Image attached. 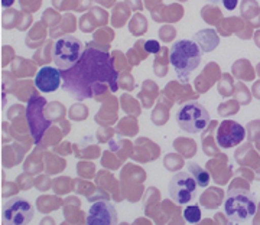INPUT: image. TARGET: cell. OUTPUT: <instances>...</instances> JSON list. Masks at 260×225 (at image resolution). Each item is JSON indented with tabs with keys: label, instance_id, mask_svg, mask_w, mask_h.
I'll use <instances>...</instances> for the list:
<instances>
[{
	"label": "cell",
	"instance_id": "obj_11",
	"mask_svg": "<svg viewBox=\"0 0 260 225\" xmlns=\"http://www.w3.org/2000/svg\"><path fill=\"white\" fill-rule=\"evenodd\" d=\"M186 169H188V172L192 175V178L195 179V182H197L198 186L207 188L210 185V182H211L210 173L201 168L200 165H197L195 162H188V163H186Z\"/></svg>",
	"mask_w": 260,
	"mask_h": 225
},
{
	"label": "cell",
	"instance_id": "obj_14",
	"mask_svg": "<svg viewBox=\"0 0 260 225\" xmlns=\"http://www.w3.org/2000/svg\"><path fill=\"white\" fill-rule=\"evenodd\" d=\"M224 5V8L227 10H234L237 8V3H239V0H221Z\"/></svg>",
	"mask_w": 260,
	"mask_h": 225
},
{
	"label": "cell",
	"instance_id": "obj_6",
	"mask_svg": "<svg viewBox=\"0 0 260 225\" xmlns=\"http://www.w3.org/2000/svg\"><path fill=\"white\" fill-rule=\"evenodd\" d=\"M198 189L200 186L197 185L192 175L185 170L175 173L168 185L169 197L178 205L192 204L198 197Z\"/></svg>",
	"mask_w": 260,
	"mask_h": 225
},
{
	"label": "cell",
	"instance_id": "obj_4",
	"mask_svg": "<svg viewBox=\"0 0 260 225\" xmlns=\"http://www.w3.org/2000/svg\"><path fill=\"white\" fill-rule=\"evenodd\" d=\"M175 120L178 126L186 133H201L208 127L211 117L203 104L188 101L178 108Z\"/></svg>",
	"mask_w": 260,
	"mask_h": 225
},
{
	"label": "cell",
	"instance_id": "obj_9",
	"mask_svg": "<svg viewBox=\"0 0 260 225\" xmlns=\"http://www.w3.org/2000/svg\"><path fill=\"white\" fill-rule=\"evenodd\" d=\"M117 211L107 201H97L90 206L85 225H117Z\"/></svg>",
	"mask_w": 260,
	"mask_h": 225
},
{
	"label": "cell",
	"instance_id": "obj_10",
	"mask_svg": "<svg viewBox=\"0 0 260 225\" xmlns=\"http://www.w3.org/2000/svg\"><path fill=\"white\" fill-rule=\"evenodd\" d=\"M62 72L55 66H42L35 75V87L42 93H52L61 87Z\"/></svg>",
	"mask_w": 260,
	"mask_h": 225
},
{
	"label": "cell",
	"instance_id": "obj_16",
	"mask_svg": "<svg viewBox=\"0 0 260 225\" xmlns=\"http://www.w3.org/2000/svg\"><path fill=\"white\" fill-rule=\"evenodd\" d=\"M207 2H210V3H214V5H220V3H221V0H207Z\"/></svg>",
	"mask_w": 260,
	"mask_h": 225
},
{
	"label": "cell",
	"instance_id": "obj_13",
	"mask_svg": "<svg viewBox=\"0 0 260 225\" xmlns=\"http://www.w3.org/2000/svg\"><path fill=\"white\" fill-rule=\"evenodd\" d=\"M159 49H160V45H159L158 41H155V39H150L145 44V51L149 52V54H158Z\"/></svg>",
	"mask_w": 260,
	"mask_h": 225
},
{
	"label": "cell",
	"instance_id": "obj_12",
	"mask_svg": "<svg viewBox=\"0 0 260 225\" xmlns=\"http://www.w3.org/2000/svg\"><path fill=\"white\" fill-rule=\"evenodd\" d=\"M184 218H185L186 222L189 224H198L203 218L201 214V208L198 205H188L184 209Z\"/></svg>",
	"mask_w": 260,
	"mask_h": 225
},
{
	"label": "cell",
	"instance_id": "obj_1",
	"mask_svg": "<svg viewBox=\"0 0 260 225\" xmlns=\"http://www.w3.org/2000/svg\"><path fill=\"white\" fill-rule=\"evenodd\" d=\"M117 71L112 56L94 45H87L80 61L62 71L64 90L78 101L93 98L107 90L117 91Z\"/></svg>",
	"mask_w": 260,
	"mask_h": 225
},
{
	"label": "cell",
	"instance_id": "obj_7",
	"mask_svg": "<svg viewBox=\"0 0 260 225\" xmlns=\"http://www.w3.org/2000/svg\"><path fill=\"white\" fill-rule=\"evenodd\" d=\"M2 216L6 225H29L35 216V208L25 197H13L3 205Z\"/></svg>",
	"mask_w": 260,
	"mask_h": 225
},
{
	"label": "cell",
	"instance_id": "obj_8",
	"mask_svg": "<svg viewBox=\"0 0 260 225\" xmlns=\"http://www.w3.org/2000/svg\"><path fill=\"white\" fill-rule=\"evenodd\" d=\"M246 137V130L242 124L233 120H224L220 123L217 133H215V139L220 147L223 149H230V147H236L240 143H243Z\"/></svg>",
	"mask_w": 260,
	"mask_h": 225
},
{
	"label": "cell",
	"instance_id": "obj_3",
	"mask_svg": "<svg viewBox=\"0 0 260 225\" xmlns=\"http://www.w3.org/2000/svg\"><path fill=\"white\" fill-rule=\"evenodd\" d=\"M224 212L234 224L247 222L257 212V198L249 189H230L224 201Z\"/></svg>",
	"mask_w": 260,
	"mask_h": 225
},
{
	"label": "cell",
	"instance_id": "obj_5",
	"mask_svg": "<svg viewBox=\"0 0 260 225\" xmlns=\"http://www.w3.org/2000/svg\"><path fill=\"white\" fill-rule=\"evenodd\" d=\"M83 55V44L73 35L56 39L54 44V62L61 71L71 69Z\"/></svg>",
	"mask_w": 260,
	"mask_h": 225
},
{
	"label": "cell",
	"instance_id": "obj_15",
	"mask_svg": "<svg viewBox=\"0 0 260 225\" xmlns=\"http://www.w3.org/2000/svg\"><path fill=\"white\" fill-rule=\"evenodd\" d=\"M13 3H15V0H2V8H10V6H13Z\"/></svg>",
	"mask_w": 260,
	"mask_h": 225
},
{
	"label": "cell",
	"instance_id": "obj_2",
	"mask_svg": "<svg viewBox=\"0 0 260 225\" xmlns=\"http://www.w3.org/2000/svg\"><path fill=\"white\" fill-rule=\"evenodd\" d=\"M203 51L197 45V42L189 39H179L169 48V62L174 66L179 81L184 84L188 83L191 72L201 64Z\"/></svg>",
	"mask_w": 260,
	"mask_h": 225
}]
</instances>
